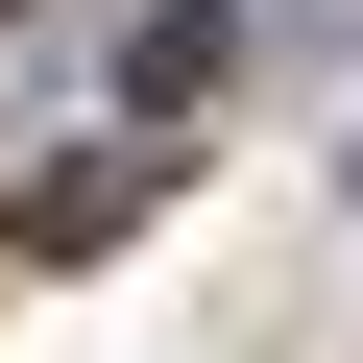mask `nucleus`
<instances>
[{
  "label": "nucleus",
  "mask_w": 363,
  "mask_h": 363,
  "mask_svg": "<svg viewBox=\"0 0 363 363\" xmlns=\"http://www.w3.org/2000/svg\"><path fill=\"white\" fill-rule=\"evenodd\" d=\"M121 218H145V145H97V169H49V194H25V267H97Z\"/></svg>",
  "instance_id": "f03ea898"
},
{
  "label": "nucleus",
  "mask_w": 363,
  "mask_h": 363,
  "mask_svg": "<svg viewBox=\"0 0 363 363\" xmlns=\"http://www.w3.org/2000/svg\"><path fill=\"white\" fill-rule=\"evenodd\" d=\"M242 73V25H218V0H145V25H121V121H194Z\"/></svg>",
  "instance_id": "f257e3e1"
},
{
  "label": "nucleus",
  "mask_w": 363,
  "mask_h": 363,
  "mask_svg": "<svg viewBox=\"0 0 363 363\" xmlns=\"http://www.w3.org/2000/svg\"><path fill=\"white\" fill-rule=\"evenodd\" d=\"M339 194H363V145H339Z\"/></svg>",
  "instance_id": "7ed1b4c3"
}]
</instances>
